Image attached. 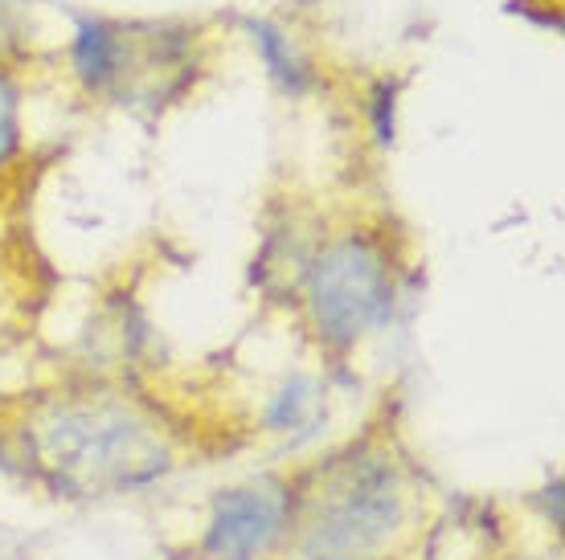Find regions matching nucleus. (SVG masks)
<instances>
[{"mask_svg": "<svg viewBox=\"0 0 565 560\" xmlns=\"http://www.w3.org/2000/svg\"><path fill=\"white\" fill-rule=\"evenodd\" d=\"M394 107H397V86L377 83V90H373V131H377L382 143L394 140Z\"/></svg>", "mask_w": 565, "mask_h": 560, "instance_id": "1a4fd4ad", "label": "nucleus"}, {"mask_svg": "<svg viewBox=\"0 0 565 560\" xmlns=\"http://www.w3.org/2000/svg\"><path fill=\"white\" fill-rule=\"evenodd\" d=\"M119 57H124V25H111V21H99V17H83L71 42V62L78 83L90 95H115Z\"/></svg>", "mask_w": 565, "mask_h": 560, "instance_id": "39448f33", "label": "nucleus"}, {"mask_svg": "<svg viewBox=\"0 0 565 560\" xmlns=\"http://www.w3.org/2000/svg\"><path fill=\"white\" fill-rule=\"evenodd\" d=\"M270 434L282 438H311L324 426V385L311 377H291L275 397L267 401L263 413Z\"/></svg>", "mask_w": 565, "mask_h": 560, "instance_id": "423d86ee", "label": "nucleus"}, {"mask_svg": "<svg viewBox=\"0 0 565 560\" xmlns=\"http://www.w3.org/2000/svg\"><path fill=\"white\" fill-rule=\"evenodd\" d=\"M423 519V483L394 434H365L296 475L287 560H390Z\"/></svg>", "mask_w": 565, "mask_h": 560, "instance_id": "f257e3e1", "label": "nucleus"}, {"mask_svg": "<svg viewBox=\"0 0 565 560\" xmlns=\"http://www.w3.org/2000/svg\"><path fill=\"white\" fill-rule=\"evenodd\" d=\"M21 86L0 66V172L9 169L21 152Z\"/></svg>", "mask_w": 565, "mask_h": 560, "instance_id": "6e6552de", "label": "nucleus"}, {"mask_svg": "<svg viewBox=\"0 0 565 560\" xmlns=\"http://www.w3.org/2000/svg\"><path fill=\"white\" fill-rule=\"evenodd\" d=\"M250 33H255V50L263 54V62H267L270 78H275L282 90L303 95L311 83V66H308V57L296 50V42H291L279 25H270V21H250Z\"/></svg>", "mask_w": 565, "mask_h": 560, "instance_id": "0eeeda50", "label": "nucleus"}, {"mask_svg": "<svg viewBox=\"0 0 565 560\" xmlns=\"http://www.w3.org/2000/svg\"><path fill=\"white\" fill-rule=\"evenodd\" d=\"M21 459L54 495H131L177 471L164 421L124 392H66L38 406L17 430Z\"/></svg>", "mask_w": 565, "mask_h": 560, "instance_id": "f03ea898", "label": "nucleus"}, {"mask_svg": "<svg viewBox=\"0 0 565 560\" xmlns=\"http://www.w3.org/2000/svg\"><path fill=\"white\" fill-rule=\"evenodd\" d=\"M402 299L397 258L390 241L365 229L328 238L303 267V311L328 352H353L373 332L390 327Z\"/></svg>", "mask_w": 565, "mask_h": 560, "instance_id": "7ed1b4c3", "label": "nucleus"}, {"mask_svg": "<svg viewBox=\"0 0 565 560\" xmlns=\"http://www.w3.org/2000/svg\"><path fill=\"white\" fill-rule=\"evenodd\" d=\"M296 475H255L213 495L201 528V560H267L282 552L291 528Z\"/></svg>", "mask_w": 565, "mask_h": 560, "instance_id": "20e7f679", "label": "nucleus"}]
</instances>
